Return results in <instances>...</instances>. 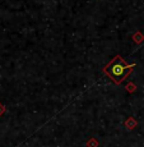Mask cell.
<instances>
[{
    "instance_id": "1",
    "label": "cell",
    "mask_w": 144,
    "mask_h": 147,
    "mask_svg": "<svg viewBox=\"0 0 144 147\" xmlns=\"http://www.w3.org/2000/svg\"><path fill=\"white\" fill-rule=\"evenodd\" d=\"M137 64H128L125 63L120 55H116L107 65L103 68V72L107 77H110L115 82V84H120L129 74L133 72Z\"/></svg>"
},
{
    "instance_id": "2",
    "label": "cell",
    "mask_w": 144,
    "mask_h": 147,
    "mask_svg": "<svg viewBox=\"0 0 144 147\" xmlns=\"http://www.w3.org/2000/svg\"><path fill=\"white\" fill-rule=\"evenodd\" d=\"M137 120L134 119L133 117H130V118H128L126 119V121H125V125H126V128L129 129V131H131V129H134L135 127H137Z\"/></svg>"
},
{
    "instance_id": "3",
    "label": "cell",
    "mask_w": 144,
    "mask_h": 147,
    "mask_svg": "<svg viewBox=\"0 0 144 147\" xmlns=\"http://www.w3.org/2000/svg\"><path fill=\"white\" fill-rule=\"evenodd\" d=\"M133 40L135 41V44H140V42L144 41V35L142 32H137L134 36H133Z\"/></svg>"
},
{
    "instance_id": "4",
    "label": "cell",
    "mask_w": 144,
    "mask_h": 147,
    "mask_svg": "<svg viewBox=\"0 0 144 147\" xmlns=\"http://www.w3.org/2000/svg\"><path fill=\"white\" fill-rule=\"evenodd\" d=\"M135 90H137V86H135L133 82H130V83L126 86V91H128V92H134Z\"/></svg>"
},
{
    "instance_id": "5",
    "label": "cell",
    "mask_w": 144,
    "mask_h": 147,
    "mask_svg": "<svg viewBox=\"0 0 144 147\" xmlns=\"http://www.w3.org/2000/svg\"><path fill=\"white\" fill-rule=\"evenodd\" d=\"M3 113H4V106H3L1 104H0V115H1Z\"/></svg>"
}]
</instances>
